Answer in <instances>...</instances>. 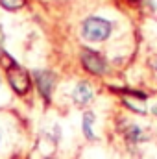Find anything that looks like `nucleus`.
<instances>
[{"label": "nucleus", "instance_id": "1", "mask_svg": "<svg viewBox=\"0 0 157 159\" xmlns=\"http://www.w3.org/2000/svg\"><path fill=\"white\" fill-rule=\"evenodd\" d=\"M81 34L87 41L92 43H100V41L107 39L111 34V22L100 17H89L85 19L83 26H81Z\"/></svg>", "mask_w": 157, "mask_h": 159}, {"label": "nucleus", "instance_id": "2", "mask_svg": "<svg viewBox=\"0 0 157 159\" xmlns=\"http://www.w3.org/2000/svg\"><path fill=\"white\" fill-rule=\"evenodd\" d=\"M7 80H9V85L13 87V91L19 93V94H24L30 89V76H28V72L24 69H20L17 63L7 67Z\"/></svg>", "mask_w": 157, "mask_h": 159}, {"label": "nucleus", "instance_id": "3", "mask_svg": "<svg viewBox=\"0 0 157 159\" xmlns=\"http://www.w3.org/2000/svg\"><path fill=\"white\" fill-rule=\"evenodd\" d=\"M81 63L92 74H104L107 70V65H105L104 57L94 50H83L81 52Z\"/></svg>", "mask_w": 157, "mask_h": 159}, {"label": "nucleus", "instance_id": "4", "mask_svg": "<svg viewBox=\"0 0 157 159\" xmlns=\"http://www.w3.org/2000/svg\"><path fill=\"white\" fill-rule=\"evenodd\" d=\"M34 78H35V83L39 87L43 98L48 102L50 100V94H52V89H54V74L48 72V70H35L34 72Z\"/></svg>", "mask_w": 157, "mask_h": 159}, {"label": "nucleus", "instance_id": "5", "mask_svg": "<svg viewBox=\"0 0 157 159\" xmlns=\"http://www.w3.org/2000/svg\"><path fill=\"white\" fill-rule=\"evenodd\" d=\"M72 98H74V102L79 104V106L89 104V102L92 100V87H91L87 81L78 83V85L74 87V91H72Z\"/></svg>", "mask_w": 157, "mask_h": 159}, {"label": "nucleus", "instance_id": "6", "mask_svg": "<svg viewBox=\"0 0 157 159\" xmlns=\"http://www.w3.org/2000/svg\"><path fill=\"white\" fill-rule=\"evenodd\" d=\"M92 122H94V115H92V113H85V115H83V133H85L87 139H94Z\"/></svg>", "mask_w": 157, "mask_h": 159}, {"label": "nucleus", "instance_id": "7", "mask_svg": "<svg viewBox=\"0 0 157 159\" xmlns=\"http://www.w3.org/2000/svg\"><path fill=\"white\" fill-rule=\"evenodd\" d=\"M24 4H26V0H0V6H2V7H6L7 11L20 9Z\"/></svg>", "mask_w": 157, "mask_h": 159}, {"label": "nucleus", "instance_id": "8", "mask_svg": "<svg viewBox=\"0 0 157 159\" xmlns=\"http://www.w3.org/2000/svg\"><path fill=\"white\" fill-rule=\"evenodd\" d=\"M128 135H129V139H133V143H135V141H141V139H144V135L141 133V129H139L137 126H131Z\"/></svg>", "mask_w": 157, "mask_h": 159}, {"label": "nucleus", "instance_id": "9", "mask_svg": "<svg viewBox=\"0 0 157 159\" xmlns=\"http://www.w3.org/2000/svg\"><path fill=\"white\" fill-rule=\"evenodd\" d=\"M129 2H139V0H129Z\"/></svg>", "mask_w": 157, "mask_h": 159}, {"label": "nucleus", "instance_id": "10", "mask_svg": "<svg viewBox=\"0 0 157 159\" xmlns=\"http://www.w3.org/2000/svg\"><path fill=\"white\" fill-rule=\"evenodd\" d=\"M46 159H52V157H46Z\"/></svg>", "mask_w": 157, "mask_h": 159}]
</instances>
